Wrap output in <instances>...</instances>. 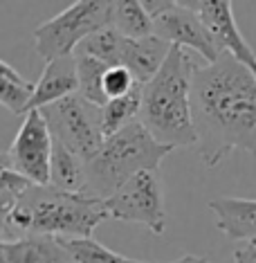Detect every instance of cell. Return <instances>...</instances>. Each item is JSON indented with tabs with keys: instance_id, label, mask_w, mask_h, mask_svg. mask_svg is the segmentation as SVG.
Segmentation results:
<instances>
[{
	"instance_id": "obj_1",
	"label": "cell",
	"mask_w": 256,
	"mask_h": 263,
	"mask_svg": "<svg viewBox=\"0 0 256 263\" xmlns=\"http://www.w3.org/2000/svg\"><path fill=\"white\" fill-rule=\"evenodd\" d=\"M191 115L195 151L209 169L234 151L256 155V77L227 52L193 70Z\"/></svg>"
},
{
	"instance_id": "obj_2",
	"label": "cell",
	"mask_w": 256,
	"mask_h": 263,
	"mask_svg": "<svg viewBox=\"0 0 256 263\" xmlns=\"http://www.w3.org/2000/svg\"><path fill=\"white\" fill-rule=\"evenodd\" d=\"M108 218L106 200L34 184L14 212L3 216V241H18L29 234L92 238L94 230Z\"/></svg>"
},
{
	"instance_id": "obj_3",
	"label": "cell",
	"mask_w": 256,
	"mask_h": 263,
	"mask_svg": "<svg viewBox=\"0 0 256 263\" xmlns=\"http://www.w3.org/2000/svg\"><path fill=\"white\" fill-rule=\"evenodd\" d=\"M198 63L184 47H171L162 70L142 86L137 122L160 144L189 148L198 144L191 115V79Z\"/></svg>"
},
{
	"instance_id": "obj_4",
	"label": "cell",
	"mask_w": 256,
	"mask_h": 263,
	"mask_svg": "<svg viewBox=\"0 0 256 263\" xmlns=\"http://www.w3.org/2000/svg\"><path fill=\"white\" fill-rule=\"evenodd\" d=\"M173 148L160 144L140 122L128 124L104 142L101 151L86 162V194L108 200L133 176L142 171H157L162 160Z\"/></svg>"
},
{
	"instance_id": "obj_5",
	"label": "cell",
	"mask_w": 256,
	"mask_h": 263,
	"mask_svg": "<svg viewBox=\"0 0 256 263\" xmlns=\"http://www.w3.org/2000/svg\"><path fill=\"white\" fill-rule=\"evenodd\" d=\"M112 7L115 3L106 0H79L65 7L32 32L38 57L50 63L74 54L86 39L112 25Z\"/></svg>"
},
{
	"instance_id": "obj_6",
	"label": "cell",
	"mask_w": 256,
	"mask_h": 263,
	"mask_svg": "<svg viewBox=\"0 0 256 263\" xmlns=\"http://www.w3.org/2000/svg\"><path fill=\"white\" fill-rule=\"evenodd\" d=\"M52 137L65 148L76 153L81 160H90L101 151L106 142L104 135V112L99 106L86 101L79 95H70L56 104L41 108Z\"/></svg>"
},
{
	"instance_id": "obj_7",
	"label": "cell",
	"mask_w": 256,
	"mask_h": 263,
	"mask_svg": "<svg viewBox=\"0 0 256 263\" xmlns=\"http://www.w3.org/2000/svg\"><path fill=\"white\" fill-rule=\"evenodd\" d=\"M110 218L140 223L155 236L166 232V209L160 171H142L106 200Z\"/></svg>"
},
{
	"instance_id": "obj_8",
	"label": "cell",
	"mask_w": 256,
	"mask_h": 263,
	"mask_svg": "<svg viewBox=\"0 0 256 263\" xmlns=\"http://www.w3.org/2000/svg\"><path fill=\"white\" fill-rule=\"evenodd\" d=\"M52 153H54L52 130L43 112L32 110L23 119V126L16 133L9 151L3 153V162L25 176L36 187H50Z\"/></svg>"
},
{
	"instance_id": "obj_9",
	"label": "cell",
	"mask_w": 256,
	"mask_h": 263,
	"mask_svg": "<svg viewBox=\"0 0 256 263\" xmlns=\"http://www.w3.org/2000/svg\"><path fill=\"white\" fill-rule=\"evenodd\" d=\"M153 23H155L157 39L175 47H189V50L198 52L207 63L218 61L220 54H223L209 27L200 18V14L191 7H187L184 3H175L169 11L157 16Z\"/></svg>"
},
{
	"instance_id": "obj_10",
	"label": "cell",
	"mask_w": 256,
	"mask_h": 263,
	"mask_svg": "<svg viewBox=\"0 0 256 263\" xmlns=\"http://www.w3.org/2000/svg\"><path fill=\"white\" fill-rule=\"evenodd\" d=\"M184 5L200 14V18L205 21V25L209 27V32L216 39L220 52L231 54L238 63H243L256 77V54L247 41L243 39L241 29L236 27L231 3H227V0H200V3L184 0Z\"/></svg>"
},
{
	"instance_id": "obj_11",
	"label": "cell",
	"mask_w": 256,
	"mask_h": 263,
	"mask_svg": "<svg viewBox=\"0 0 256 263\" xmlns=\"http://www.w3.org/2000/svg\"><path fill=\"white\" fill-rule=\"evenodd\" d=\"M79 92V74H76V54L61 57L45 63V70L36 83V92L29 104V112L56 104L70 95Z\"/></svg>"
},
{
	"instance_id": "obj_12",
	"label": "cell",
	"mask_w": 256,
	"mask_h": 263,
	"mask_svg": "<svg viewBox=\"0 0 256 263\" xmlns=\"http://www.w3.org/2000/svg\"><path fill=\"white\" fill-rule=\"evenodd\" d=\"M0 263H74L61 238L29 234L18 241H0Z\"/></svg>"
},
{
	"instance_id": "obj_13",
	"label": "cell",
	"mask_w": 256,
	"mask_h": 263,
	"mask_svg": "<svg viewBox=\"0 0 256 263\" xmlns=\"http://www.w3.org/2000/svg\"><path fill=\"white\" fill-rule=\"evenodd\" d=\"M209 209L216 216V227L225 236L256 243V200L220 196L209 200Z\"/></svg>"
},
{
	"instance_id": "obj_14",
	"label": "cell",
	"mask_w": 256,
	"mask_h": 263,
	"mask_svg": "<svg viewBox=\"0 0 256 263\" xmlns=\"http://www.w3.org/2000/svg\"><path fill=\"white\" fill-rule=\"evenodd\" d=\"M171 47L173 45L166 43L162 39H157L155 34L148 39H140V41L124 36L122 61H119V65L128 68L130 74L135 77V81L144 86V83H148L160 70H162Z\"/></svg>"
},
{
	"instance_id": "obj_15",
	"label": "cell",
	"mask_w": 256,
	"mask_h": 263,
	"mask_svg": "<svg viewBox=\"0 0 256 263\" xmlns=\"http://www.w3.org/2000/svg\"><path fill=\"white\" fill-rule=\"evenodd\" d=\"M86 160L65 148L61 142L54 140V153H52L50 169V187L68 194H86Z\"/></svg>"
},
{
	"instance_id": "obj_16",
	"label": "cell",
	"mask_w": 256,
	"mask_h": 263,
	"mask_svg": "<svg viewBox=\"0 0 256 263\" xmlns=\"http://www.w3.org/2000/svg\"><path fill=\"white\" fill-rule=\"evenodd\" d=\"M122 36L140 41L155 34V23L140 0H119L112 7V25Z\"/></svg>"
},
{
	"instance_id": "obj_17",
	"label": "cell",
	"mask_w": 256,
	"mask_h": 263,
	"mask_svg": "<svg viewBox=\"0 0 256 263\" xmlns=\"http://www.w3.org/2000/svg\"><path fill=\"white\" fill-rule=\"evenodd\" d=\"M34 92L36 83L18 74L7 61L0 63V104L5 108H9L14 115H27Z\"/></svg>"
},
{
	"instance_id": "obj_18",
	"label": "cell",
	"mask_w": 256,
	"mask_h": 263,
	"mask_svg": "<svg viewBox=\"0 0 256 263\" xmlns=\"http://www.w3.org/2000/svg\"><path fill=\"white\" fill-rule=\"evenodd\" d=\"M142 108V83L135 86L133 92L124 95L117 99H108V104L101 108L104 112V135L108 140L110 135L119 133L122 128H126L128 124L137 122Z\"/></svg>"
},
{
	"instance_id": "obj_19",
	"label": "cell",
	"mask_w": 256,
	"mask_h": 263,
	"mask_svg": "<svg viewBox=\"0 0 256 263\" xmlns=\"http://www.w3.org/2000/svg\"><path fill=\"white\" fill-rule=\"evenodd\" d=\"M110 65L97 61L92 57L86 54H76V74H79V97H83L90 104L104 108L108 104V97H106L104 90V77L108 72Z\"/></svg>"
},
{
	"instance_id": "obj_20",
	"label": "cell",
	"mask_w": 256,
	"mask_h": 263,
	"mask_svg": "<svg viewBox=\"0 0 256 263\" xmlns=\"http://www.w3.org/2000/svg\"><path fill=\"white\" fill-rule=\"evenodd\" d=\"M122 47H124V36L115 27H106L83 41L74 54L92 57L112 68V65H119V61H122Z\"/></svg>"
},
{
	"instance_id": "obj_21",
	"label": "cell",
	"mask_w": 256,
	"mask_h": 263,
	"mask_svg": "<svg viewBox=\"0 0 256 263\" xmlns=\"http://www.w3.org/2000/svg\"><path fill=\"white\" fill-rule=\"evenodd\" d=\"M74 263H151V261H137L128 259L117 252L108 250L106 245L97 243L94 238H61Z\"/></svg>"
},
{
	"instance_id": "obj_22",
	"label": "cell",
	"mask_w": 256,
	"mask_h": 263,
	"mask_svg": "<svg viewBox=\"0 0 256 263\" xmlns=\"http://www.w3.org/2000/svg\"><path fill=\"white\" fill-rule=\"evenodd\" d=\"M34 187V182H29L25 176H21L18 171H14L9 164L3 162V176H0V214L7 216L9 212H14L16 205L25 198V194Z\"/></svg>"
},
{
	"instance_id": "obj_23",
	"label": "cell",
	"mask_w": 256,
	"mask_h": 263,
	"mask_svg": "<svg viewBox=\"0 0 256 263\" xmlns=\"http://www.w3.org/2000/svg\"><path fill=\"white\" fill-rule=\"evenodd\" d=\"M135 86H137V81L130 74V70L124 68V65H112L104 77V90H106V97L108 99L124 97V95L133 92Z\"/></svg>"
},
{
	"instance_id": "obj_24",
	"label": "cell",
	"mask_w": 256,
	"mask_h": 263,
	"mask_svg": "<svg viewBox=\"0 0 256 263\" xmlns=\"http://www.w3.org/2000/svg\"><path fill=\"white\" fill-rule=\"evenodd\" d=\"M142 5H144V9L148 11V16L155 21L157 16H162L164 11H169L171 7H173L175 0H144Z\"/></svg>"
},
{
	"instance_id": "obj_25",
	"label": "cell",
	"mask_w": 256,
	"mask_h": 263,
	"mask_svg": "<svg viewBox=\"0 0 256 263\" xmlns=\"http://www.w3.org/2000/svg\"><path fill=\"white\" fill-rule=\"evenodd\" d=\"M236 263H256V243H245L234 250Z\"/></svg>"
},
{
	"instance_id": "obj_26",
	"label": "cell",
	"mask_w": 256,
	"mask_h": 263,
	"mask_svg": "<svg viewBox=\"0 0 256 263\" xmlns=\"http://www.w3.org/2000/svg\"><path fill=\"white\" fill-rule=\"evenodd\" d=\"M169 263H211L209 259H205V256H193V254H184L180 256L178 261H169Z\"/></svg>"
}]
</instances>
